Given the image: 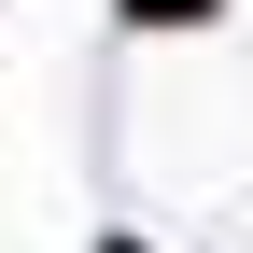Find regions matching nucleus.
<instances>
[{"label":"nucleus","mask_w":253,"mask_h":253,"mask_svg":"<svg viewBox=\"0 0 253 253\" xmlns=\"http://www.w3.org/2000/svg\"><path fill=\"white\" fill-rule=\"evenodd\" d=\"M113 14H126V28H211L225 0H113Z\"/></svg>","instance_id":"obj_1"},{"label":"nucleus","mask_w":253,"mask_h":253,"mask_svg":"<svg viewBox=\"0 0 253 253\" xmlns=\"http://www.w3.org/2000/svg\"><path fill=\"white\" fill-rule=\"evenodd\" d=\"M99 253H141V239H99Z\"/></svg>","instance_id":"obj_2"}]
</instances>
